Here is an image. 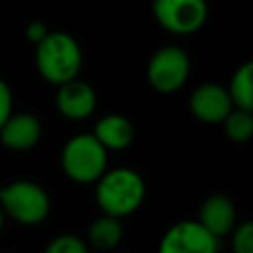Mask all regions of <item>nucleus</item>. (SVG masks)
I'll use <instances>...</instances> for the list:
<instances>
[{"mask_svg": "<svg viewBox=\"0 0 253 253\" xmlns=\"http://www.w3.org/2000/svg\"><path fill=\"white\" fill-rule=\"evenodd\" d=\"M95 200L105 215L126 217L134 213L146 196V184L142 176L132 168L107 170L97 182Z\"/></svg>", "mask_w": 253, "mask_h": 253, "instance_id": "1", "label": "nucleus"}, {"mask_svg": "<svg viewBox=\"0 0 253 253\" xmlns=\"http://www.w3.org/2000/svg\"><path fill=\"white\" fill-rule=\"evenodd\" d=\"M83 65V51L67 32H49L36 45V69L51 85L77 79Z\"/></svg>", "mask_w": 253, "mask_h": 253, "instance_id": "2", "label": "nucleus"}, {"mask_svg": "<svg viewBox=\"0 0 253 253\" xmlns=\"http://www.w3.org/2000/svg\"><path fill=\"white\" fill-rule=\"evenodd\" d=\"M61 170L71 182L95 184L107 172L109 152L91 132L71 136L61 148Z\"/></svg>", "mask_w": 253, "mask_h": 253, "instance_id": "3", "label": "nucleus"}, {"mask_svg": "<svg viewBox=\"0 0 253 253\" xmlns=\"http://www.w3.org/2000/svg\"><path fill=\"white\" fill-rule=\"evenodd\" d=\"M4 215L20 225H38L51 211L49 194L34 180H14L0 188Z\"/></svg>", "mask_w": 253, "mask_h": 253, "instance_id": "4", "label": "nucleus"}, {"mask_svg": "<svg viewBox=\"0 0 253 253\" xmlns=\"http://www.w3.org/2000/svg\"><path fill=\"white\" fill-rule=\"evenodd\" d=\"M190 57L180 45H164L156 49L146 67V79L158 93H174L188 81Z\"/></svg>", "mask_w": 253, "mask_h": 253, "instance_id": "5", "label": "nucleus"}, {"mask_svg": "<svg viewBox=\"0 0 253 253\" xmlns=\"http://www.w3.org/2000/svg\"><path fill=\"white\" fill-rule=\"evenodd\" d=\"M156 22L170 34L188 36L208 20V0H152Z\"/></svg>", "mask_w": 253, "mask_h": 253, "instance_id": "6", "label": "nucleus"}, {"mask_svg": "<svg viewBox=\"0 0 253 253\" xmlns=\"http://www.w3.org/2000/svg\"><path fill=\"white\" fill-rule=\"evenodd\" d=\"M217 249L219 239L198 219H184L170 225L158 243V253H217Z\"/></svg>", "mask_w": 253, "mask_h": 253, "instance_id": "7", "label": "nucleus"}, {"mask_svg": "<svg viewBox=\"0 0 253 253\" xmlns=\"http://www.w3.org/2000/svg\"><path fill=\"white\" fill-rule=\"evenodd\" d=\"M231 109L233 101L229 91L219 83H202L190 95V111L206 125H221Z\"/></svg>", "mask_w": 253, "mask_h": 253, "instance_id": "8", "label": "nucleus"}, {"mask_svg": "<svg viewBox=\"0 0 253 253\" xmlns=\"http://www.w3.org/2000/svg\"><path fill=\"white\" fill-rule=\"evenodd\" d=\"M55 107L61 117L69 121H83L93 115L97 107V93L87 81L73 79L57 87Z\"/></svg>", "mask_w": 253, "mask_h": 253, "instance_id": "9", "label": "nucleus"}, {"mask_svg": "<svg viewBox=\"0 0 253 253\" xmlns=\"http://www.w3.org/2000/svg\"><path fill=\"white\" fill-rule=\"evenodd\" d=\"M42 138V123L34 113H12L0 126V144L12 152H28Z\"/></svg>", "mask_w": 253, "mask_h": 253, "instance_id": "10", "label": "nucleus"}, {"mask_svg": "<svg viewBox=\"0 0 253 253\" xmlns=\"http://www.w3.org/2000/svg\"><path fill=\"white\" fill-rule=\"evenodd\" d=\"M235 219H237L235 206L223 194H211L200 206L198 221L217 239L223 235H229L233 231Z\"/></svg>", "mask_w": 253, "mask_h": 253, "instance_id": "11", "label": "nucleus"}, {"mask_svg": "<svg viewBox=\"0 0 253 253\" xmlns=\"http://www.w3.org/2000/svg\"><path fill=\"white\" fill-rule=\"evenodd\" d=\"M99 144L109 152V150H123L126 148L132 138H134V128L132 123L119 113L105 115L95 123V128L91 132Z\"/></svg>", "mask_w": 253, "mask_h": 253, "instance_id": "12", "label": "nucleus"}, {"mask_svg": "<svg viewBox=\"0 0 253 253\" xmlns=\"http://www.w3.org/2000/svg\"><path fill=\"white\" fill-rule=\"evenodd\" d=\"M89 243L99 251H111L115 249L123 239V223L119 217L113 215H99L87 231Z\"/></svg>", "mask_w": 253, "mask_h": 253, "instance_id": "13", "label": "nucleus"}, {"mask_svg": "<svg viewBox=\"0 0 253 253\" xmlns=\"http://www.w3.org/2000/svg\"><path fill=\"white\" fill-rule=\"evenodd\" d=\"M227 91L233 101V107L253 113V59L241 63L233 71Z\"/></svg>", "mask_w": 253, "mask_h": 253, "instance_id": "14", "label": "nucleus"}, {"mask_svg": "<svg viewBox=\"0 0 253 253\" xmlns=\"http://www.w3.org/2000/svg\"><path fill=\"white\" fill-rule=\"evenodd\" d=\"M221 125L227 138L233 142H247L249 138H253V113L249 111L233 107Z\"/></svg>", "mask_w": 253, "mask_h": 253, "instance_id": "15", "label": "nucleus"}, {"mask_svg": "<svg viewBox=\"0 0 253 253\" xmlns=\"http://www.w3.org/2000/svg\"><path fill=\"white\" fill-rule=\"evenodd\" d=\"M43 253H89V249L81 237L71 233H61L45 245Z\"/></svg>", "mask_w": 253, "mask_h": 253, "instance_id": "16", "label": "nucleus"}, {"mask_svg": "<svg viewBox=\"0 0 253 253\" xmlns=\"http://www.w3.org/2000/svg\"><path fill=\"white\" fill-rule=\"evenodd\" d=\"M233 253H253V221H243L231 231Z\"/></svg>", "mask_w": 253, "mask_h": 253, "instance_id": "17", "label": "nucleus"}, {"mask_svg": "<svg viewBox=\"0 0 253 253\" xmlns=\"http://www.w3.org/2000/svg\"><path fill=\"white\" fill-rule=\"evenodd\" d=\"M12 113H14V95H12V87L0 77V126L10 119Z\"/></svg>", "mask_w": 253, "mask_h": 253, "instance_id": "18", "label": "nucleus"}, {"mask_svg": "<svg viewBox=\"0 0 253 253\" xmlns=\"http://www.w3.org/2000/svg\"><path fill=\"white\" fill-rule=\"evenodd\" d=\"M24 34H26V38L34 43V45H38L47 34H49V30L45 28V24L43 22H40V20H34V22H30L28 26H26V30H24Z\"/></svg>", "mask_w": 253, "mask_h": 253, "instance_id": "19", "label": "nucleus"}, {"mask_svg": "<svg viewBox=\"0 0 253 253\" xmlns=\"http://www.w3.org/2000/svg\"><path fill=\"white\" fill-rule=\"evenodd\" d=\"M4 221H6V215H4V210H2V206H0V231H2V227H4Z\"/></svg>", "mask_w": 253, "mask_h": 253, "instance_id": "20", "label": "nucleus"}]
</instances>
